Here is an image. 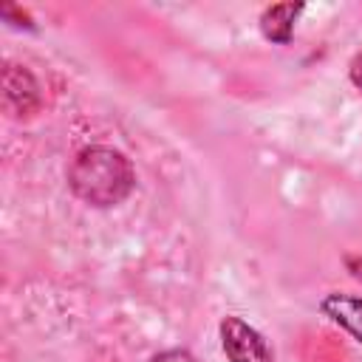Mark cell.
<instances>
[{
	"label": "cell",
	"mask_w": 362,
	"mask_h": 362,
	"mask_svg": "<svg viewBox=\"0 0 362 362\" xmlns=\"http://www.w3.org/2000/svg\"><path fill=\"white\" fill-rule=\"evenodd\" d=\"M68 184L76 198L105 209L122 204L133 192L136 173L124 153L105 144H90L74 156L68 167Z\"/></svg>",
	"instance_id": "obj_1"
},
{
	"label": "cell",
	"mask_w": 362,
	"mask_h": 362,
	"mask_svg": "<svg viewBox=\"0 0 362 362\" xmlns=\"http://www.w3.org/2000/svg\"><path fill=\"white\" fill-rule=\"evenodd\" d=\"M221 348L229 362H274L272 348L260 337L257 328H252L240 317H223L221 325Z\"/></svg>",
	"instance_id": "obj_2"
},
{
	"label": "cell",
	"mask_w": 362,
	"mask_h": 362,
	"mask_svg": "<svg viewBox=\"0 0 362 362\" xmlns=\"http://www.w3.org/2000/svg\"><path fill=\"white\" fill-rule=\"evenodd\" d=\"M3 99H6V107L14 110L17 116H31L40 107V85L25 68L6 65V71H3Z\"/></svg>",
	"instance_id": "obj_3"
},
{
	"label": "cell",
	"mask_w": 362,
	"mask_h": 362,
	"mask_svg": "<svg viewBox=\"0 0 362 362\" xmlns=\"http://www.w3.org/2000/svg\"><path fill=\"white\" fill-rule=\"evenodd\" d=\"M320 308L325 317H331L337 325H342L356 342H362V297L328 294V297H322Z\"/></svg>",
	"instance_id": "obj_4"
},
{
	"label": "cell",
	"mask_w": 362,
	"mask_h": 362,
	"mask_svg": "<svg viewBox=\"0 0 362 362\" xmlns=\"http://www.w3.org/2000/svg\"><path fill=\"white\" fill-rule=\"evenodd\" d=\"M303 11V3H274L269 6L263 14H260V28H263V37L272 40V42H280L286 45L294 34V23Z\"/></svg>",
	"instance_id": "obj_5"
},
{
	"label": "cell",
	"mask_w": 362,
	"mask_h": 362,
	"mask_svg": "<svg viewBox=\"0 0 362 362\" xmlns=\"http://www.w3.org/2000/svg\"><path fill=\"white\" fill-rule=\"evenodd\" d=\"M150 362H198L192 354H187V351H181V348H173V351H161V354H156Z\"/></svg>",
	"instance_id": "obj_6"
},
{
	"label": "cell",
	"mask_w": 362,
	"mask_h": 362,
	"mask_svg": "<svg viewBox=\"0 0 362 362\" xmlns=\"http://www.w3.org/2000/svg\"><path fill=\"white\" fill-rule=\"evenodd\" d=\"M348 76H351V82L362 90V54L359 57H354V62H351V71H348Z\"/></svg>",
	"instance_id": "obj_7"
}]
</instances>
